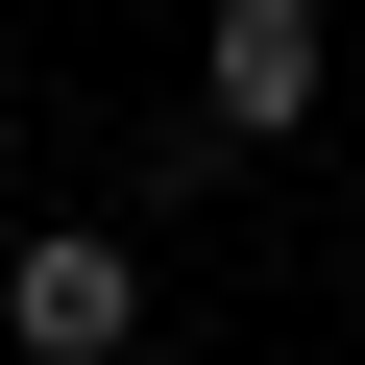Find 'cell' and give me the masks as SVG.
<instances>
[{"label": "cell", "instance_id": "6da1fadb", "mask_svg": "<svg viewBox=\"0 0 365 365\" xmlns=\"http://www.w3.org/2000/svg\"><path fill=\"white\" fill-rule=\"evenodd\" d=\"M0 341L25 365H146V244L122 220H25L0 244Z\"/></svg>", "mask_w": 365, "mask_h": 365}, {"label": "cell", "instance_id": "7a4b0ae2", "mask_svg": "<svg viewBox=\"0 0 365 365\" xmlns=\"http://www.w3.org/2000/svg\"><path fill=\"white\" fill-rule=\"evenodd\" d=\"M341 98V25L317 0H195V146H292Z\"/></svg>", "mask_w": 365, "mask_h": 365}, {"label": "cell", "instance_id": "277c9868", "mask_svg": "<svg viewBox=\"0 0 365 365\" xmlns=\"http://www.w3.org/2000/svg\"><path fill=\"white\" fill-rule=\"evenodd\" d=\"M25 25H73V0H25Z\"/></svg>", "mask_w": 365, "mask_h": 365}, {"label": "cell", "instance_id": "3957f363", "mask_svg": "<svg viewBox=\"0 0 365 365\" xmlns=\"http://www.w3.org/2000/svg\"><path fill=\"white\" fill-rule=\"evenodd\" d=\"M341 292H365V220H341Z\"/></svg>", "mask_w": 365, "mask_h": 365}]
</instances>
